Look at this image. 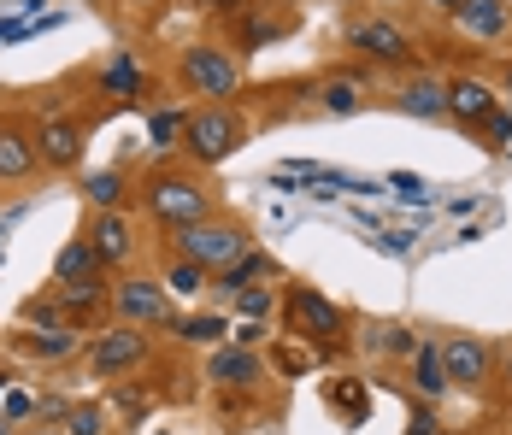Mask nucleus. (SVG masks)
<instances>
[{"label": "nucleus", "instance_id": "7c9ffc66", "mask_svg": "<svg viewBox=\"0 0 512 435\" xmlns=\"http://www.w3.org/2000/svg\"><path fill=\"white\" fill-rule=\"evenodd\" d=\"M483 130H489V147H507L512 142V112L507 106H495V112L483 118Z\"/></svg>", "mask_w": 512, "mask_h": 435}, {"label": "nucleus", "instance_id": "a19ab883", "mask_svg": "<svg viewBox=\"0 0 512 435\" xmlns=\"http://www.w3.org/2000/svg\"><path fill=\"white\" fill-rule=\"evenodd\" d=\"M501 89H507V95H512V65H507V77H501Z\"/></svg>", "mask_w": 512, "mask_h": 435}, {"label": "nucleus", "instance_id": "dca6fc26", "mask_svg": "<svg viewBox=\"0 0 512 435\" xmlns=\"http://www.w3.org/2000/svg\"><path fill=\"white\" fill-rule=\"evenodd\" d=\"M42 153H36V130H18V124H0V183H24L36 177Z\"/></svg>", "mask_w": 512, "mask_h": 435}, {"label": "nucleus", "instance_id": "473e14b6", "mask_svg": "<svg viewBox=\"0 0 512 435\" xmlns=\"http://www.w3.org/2000/svg\"><path fill=\"white\" fill-rule=\"evenodd\" d=\"M377 247H383V253H407L412 236H407V230H383V236H377Z\"/></svg>", "mask_w": 512, "mask_h": 435}, {"label": "nucleus", "instance_id": "a211bd4d", "mask_svg": "<svg viewBox=\"0 0 512 435\" xmlns=\"http://www.w3.org/2000/svg\"><path fill=\"white\" fill-rule=\"evenodd\" d=\"M412 383L424 400H442L448 394V365H442V341H418L412 347Z\"/></svg>", "mask_w": 512, "mask_h": 435}, {"label": "nucleus", "instance_id": "58836bf2", "mask_svg": "<svg viewBox=\"0 0 512 435\" xmlns=\"http://www.w3.org/2000/svg\"><path fill=\"white\" fill-rule=\"evenodd\" d=\"M0 435H18V430H12V418H6V412H0Z\"/></svg>", "mask_w": 512, "mask_h": 435}, {"label": "nucleus", "instance_id": "4c0bfd02", "mask_svg": "<svg viewBox=\"0 0 512 435\" xmlns=\"http://www.w3.org/2000/svg\"><path fill=\"white\" fill-rule=\"evenodd\" d=\"M430 6H436V12H460V0H430Z\"/></svg>", "mask_w": 512, "mask_h": 435}, {"label": "nucleus", "instance_id": "1a4fd4ad", "mask_svg": "<svg viewBox=\"0 0 512 435\" xmlns=\"http://www.w3.org/2000/svg\"><path fill=\"white\" fill-rule=\"evenodd\" d=\"M83 147H89V130L77 118H48L36 130V153H42V171H77L83 165Z\"/></svg>", "mask_w": 512, "mask_h": 435}, {"label": "nucleus", "instance_id": "5701e85b", "mask_svg": "<svg viewBox=\"0 0 512 435\" xmlns=\"http://www.w3.org/2000/svg\"><path fill=\"white\" fill-rule=\"evenodd\" d=\"M83 200H89L95 212H118V206L130 200V183H124V171H89V183H83Z\"/></svg>", "mask_w": 512, "mask_h": 435}, {"label": "nucleus", "instance_id": "aec40b11", "mask_svg": "<svg viewBox=\"0 0 512 435\" xmlns=\"http://www.w3.org/2000/svg\"><path fill=\"white\" fill-rule=\"evenodd\" d=\"M18 347H24L30 359L53 365V359H65V353H77V330H71V324H53V330H24V336H18Z\"/></svg>", "mask_w": 512, "mask_h": 435}, {"label": "nucleus", "instance_id": "20e7f679", "mask_svg": "<svg viewBox=\"0 0 512 435\" xmlns=\"http://www.w3.org/2000/svg\"><path fill=\"white\" fill-rule=\"evenodd\" d=\"M154 359V341L142 324H106L101 336L83 347V365L95 371V377H130V371H142Z\"/></svg>", "mask_w": 512, "mask_h": 435}, {"label": "nucleus", "instance_id": "393cba45", "mask_svg": "<svg viewBox=\"0 0 512 435\" xmlns=\"http://www.w3.org/2000/svg\"><path fill=\"white\" fill-rule=\"evenodd\" d=\"M206 277H212L206 265H195V259H183V253H177V259L165 265V277H159V283H165V294H183V300H195V294L206 289Z\"/></svg>", "mask_w": 512, "mask_h": 435}, {"label": "nucleus", "instance_id": "f8f14e48", "mask_svg": "<svg viewBox=\"0 0 512 435\" xmlns=\"http://www.w3.org/2000/svg\"><path fill=\"white\" fill-rule=\"evenodd\" d=\"M442 365H448V383L477 388V383H489V371H495V347L483 336H454V341H442Z\"/></svg>", "mask_w": 512, "mask_h": 435}, {"label": "nucleus", "instance_id": "bb28decb", "mask_svg": "<svg viewBox=\"0 0 512 435\" xmlns=\"http://www.w3.org/2000/svg\"><path fill=\"white\" fill-rule=\"evenodd\" d=\"M59 430L65 435H106V406L101 400H71L65 418H59Z\"/></svg>", "mask_w": 512, "mask_h": 435}, {"label": "nucleus", "instance_id": "4468645a", "mask_svg": "<svg viewBox=\"0 0 512 435\" xmlns=\"http://www.w3.org/2000/svg\"><path fill=\"white\" fill-rule=\"evenodd\" d=\"M53 283L59 289H77V283H106V259L95 253L89 236H77V242L59 247V259H53Z\"/></svg>", "mask_w": 512, "mask_h": 435}, {"label": "nucleus", "instance_id": "39448f33", "mask_svg": "<svg viewBox=\"0 0 512 435\" xmlns=\"http://www.w3.org/2000/svg\"><path fill=\"white\" fill-rule=\"evenodd\" d=\"M242 147V118L218 100H206L201 112H189V130H183V153L195 165H224L230 153Z\"/></svg>", "mask_w": 512, "mask_h": 435}, {"label": "nucleus", "instance_id": "79ce46f5", "mask_svg": "<svg viewBox=\"0 0 512 435\" xmlns=\"http://www.w3.org/2000/svg\"><path fill=\"white\" fill-rule=\"evenodd\" d=\"M436 435H448V430H436Z\"/></svg>", "mask_w": 512, "mask_h": 435}, {"label": "nucleus", "instance_id": "f257e3e1", "mask_svg": "<svg viewBox=\"0 0 512 435\" xmlns=\"http://www.w3.org/2000/svg\"><path fill=\"white\" fill-rule=\"evenodd\" d=\"M142 206L148 218L165 224V230H183V224H201L212 218V194H206L201 177H183V171H154L142 183Z\"/></svg>", "mask_w": 512, "mask_h": 435}, {"label": "nucleus", "instance_id": "b1692460", "mask_svg": "<svg viewBox=\"0 0 512 435\" xmlns=\"http://www.w3.org/2000/svg\"><path fill=\"white\" fill-rule=\"evenodd\" d=\"M318 100H324L330 118H354L359 106H365V89H359V77H330V83L318 89Z\"/></svg>", "mask_w": 512, "mask_h": 435}, {"label": "nucleus", "instance_id": "e433bc0d", "mask_svg": "<svg viewBox=\"0 0 512 435\" xmlns=\"http://www.w3.org/2000/svg\"><path fill=\"white\" fill-rule=\"evenodd\" d=\"M206 12H242V0H201Z\"/></svg>", "mask_w": 512, "mask_h": 435}, {"label": "nucleus", "instance_id": "2f4dec72", "mask_svg": "<svg viewBox=\"0 0 512 435\" xmlns=\"http://www.w3.org/2000/svg\"><path fill=\"white\" fill-rule=\"evenodd\" d=\"M395 194H401V200H430V183L412 177V171H395Z\"/></svg>", "mask_w": 512, "mask_h": 435}, {"label": "nucleus", "instance_id": "f03ea898", "mask_svg": "<svg viewBox=\"0 0 512 435\" xmlns=\"http://www.w3.org/2000/svg\"><path fill=\"white\" fill-rule=\"evenodd\" d=\"M171 236H177V253L195 259V265H206L212 277H218L224 265H236V259L254 247L236 218H201V224H183V230H171Z\"/></svg>", "mask_w": 512, "mask_h": 435}, {"label": "nucleus", "instance_id": "37998d69", "mask_svg": "<svg viewBox=\"0 0 512 435\" xmlns=\"http://www.w3.org/2000/svg\"><path fill=\"white\" fill-rule=\"evenodd\" d=\"M101 6H106V0H101Z\"/></svg>", "mask_w": 512, "mask_h": 435}, {"label": "nucleus", "instance_id": "6ab92c4d", "mask_svg": "<svg viewBox=\"0 0 512 435\" xmlns=\"http://www.w3.org/2000/svg\"><path fill=\"white\" fill-rule=\"evenodd\" d=\"M401 106H407L412 118L436 124V118H448V83H436V77H412L407 89H401Z\"/></svg>", "mask_w": 512, "mask_h": 435}, {"label": "nucleus", "instance_id": "c85d7f7f", "mask_svg": "<svg viewBox=\"0 0 512 435\" xmlns=\"http://www.w3.org/2000/svg\"><path fill=\"white\" fill-rule=\"evenodd\" d=\"M271 300H277V289H271V283H254V289H236V312H242V318H259V312H265Z\"/></svg>", "mask_w": 512, "mask_h": 435}, {"label": "nucleus", "instance_id": "6e6552de", "mask_svg": "<svg viewBox=\"0 0 512 435\" xmlns=\"http://www.w3.org/2000/svg\"><path fill=\"white\" fill-rule=\"evenodd\" d=\"M348 48H354L359 59H371V65H407L412 36L401 24H389V18H359L354 30H348Z\"/></svg>", "mask_w": 512, "mask_h": 435}, {"label": "nucleus", "instance_id": "4be33fe9", "mask_svg": "<svg viewBox=\"0 0 512 435\" xmlns=\"http://www.w3.org/2000/svg\"><path fill=\"white\" fill-rule=\"evenodd\" d=\"M59 300H65V324L77 330V324H89L106 300H112V289L106 283H77V289H59Z\"/></svg>", "mask_w": 512, "mask_h": 435}, {"label": "nucleus", "instance_id": "c756f323", "mask_svg": "<svg viewBox=\"0 0 512 435\" xmlns=\"http://www.w3.org/2000/svg\"><path fill=\"white\" fill-rule=\"evenodd\" d=\"M330 400H336V406H342L348 418H359V412H365V388H359L354 377H342V383H330Z\"/></svg>", "mask_w": 512, "mask_h": 435}, {"label": "nucleus", "instance_id": "a878e982", "mask_svg": "<svg viewBox=\"0 0 512 435\" xmlns=\"http://www.w3.org/2000/svg\"><path fill=\"white\" fill-rule=\"evenodd\" d=\"M183 130H189V112L183 106H159L154 118H148V136H154L159 153H177L183 147Z\"/></svg>", "mask_w": 512, "mask_h": 435}, {"label": "nucleus", "instance_id": "c9c22d12", "mask_svg": "<svg viewBox=\"0 0 512 435\" xmlns=\"http://www.w3.org/2000/svg\"><path fill=\"white\" fill-rule=\"evenodd\" d=\"M230 336L242 341V347H254V341L265 336V324H259V318H248V324H236V330H230Z\"/></svg>", "mask_w": 512, "mask_h": 435}, {"label": "nucleus", "instance_id": "7ed1b4c3", "mask_svg": "<svg viewBox=\"0 0 512 435\" xmlns=\"http://www.w3.org/2000/svg\"><path fill=\"white\" fill-rule=\"evenodd\" d=\"M177 77H183L189 95H206V100H218V106H224L230 95H242V65H236V53L218 48V42H195V48H183Z\"/></svg>", "mask_w": 512, "mask_h": 435}, {"label": "nucleus", "instance_id": "f704fd0d", "mask_svg": "<svg viewBox=\"0 0 512 435\" xmlns=\"http://www.w3.org/2000/svg\"><path fill=\"white\" fill-rule=\"evenodd\" d=\"M442 424H436V412H412V424H407V435H436Z\"/></svg>", "mask_w": 512, "mask_h": 435}, {"label": "nucleus", "instance_id": "ea45409f", "mask_svg": "<svg viewBox=\"0 0 512 435\" xmlns=\"http://www.w3.org/2000/svg\"><path fill=\"white\" fill-rule=\"evenodd\" d=\"M6 388H12V371H0V394H6Z\"/></svg>", "mask_w": 512, "mask_h": 435}, {"label": "nucleus", "instance_id": "423d86ee", "mask_svg": "<svg viewBox=\"0 0 512 435\" xmlns=\"http://www.w3.org/2000/svg\"><path fill=\"white\" fill-rule=\"evenodd\" d=\"M283 324L295 330V336H307V341H318V347H330V341L342 336V306L336 300H324L318 289H289L283 294Z\"/></svg>", "mask_w": 512, "mask_h": 435}, {"label": "nucleus", "instance_id": "f3484780", "mask_svg": "<svg viewBox=\"0 0 512 435\" xmlns=\"http://www.w3.org/2000/svg\"><path fill=\"white\" fill-rule=\"evenodd\" d=\"M495 106H501V95L489 83H477V77H454L448 83V118H460V124H483Z\"/></svg>", "mask_w": 512, "mask_h": 435}, {"label": "nucleus", "instance_id": "72a5a7b5", "mask_svg": "<svg viewBox=\"0 0 512 435\" xmlns=\"http://www.w3.org/2000/svg\"><path fill=\"white\" fill-rule=\"evenodd\" d=\"M30 412H36L30 394H6V418H30Z\"/></svg>", "mask_w": 512, "mask_h": 435}, {"label": "nucleus", "instance_id": "cd10ccee", "mask_svg": "<svg viewBox=\"0 0 512 435\" xmlns=\"http://www.w3.org/2000/svg\"><path fill=\"white\" fill-rule=\"evenodd\" d=\"M171 336L177 341H224L230 336V318H212V312H201V318H171Z\"/></svg>", "mask_w": 512, "mask_h": 435}, {"label": "nucleus", "instance_id": "ddd939ff", "mask_svg": "<svg viewBox=\"0 0 512 435\" xmlns=\"http://www.w3.org/2000/svg\"><path fill=\"white\" fill-rule=\"evenodd\" d=\"M206 377L218 388H254L265 377V359H259L254 347H242V341H230V347H218L212 359H206Z\"/></svg>", "mask_w": 512, "mask_h": 435}, {"label": "nucleus", "instance_id": "0eeeda50", "mask_svg": "<svg viewBox=\"0 0 512 435\" xmlns=\"http://www.w3.org/2000/svg\"><path fill=\"white\" fill-rule=\"evenodd\" d=\"M106 312H112L118 324H142V330H154V324H171V300H165V283H154V277H124V283H112V300H106Z\"/></svg>", "mask_w": 512, "mask_h": 435}, {"label": "nucleus", "instance_id": "9d476101", "mask_svg": "<svg viewBox=\"0 0 512 435\" xmlns=\"http://www.w3.org/2000/svg\"><path fill=\"white\" fill-rule=\"evenodd\" d=\"M148 89H154V83H148V65L136 59V48H118L101 71H95V95H106V100H142Z\"/></svg>", "mask_w": 512, "mask_h": 435}, {"label": "nucleus", "instance_id": "412c9836", "mask_svg": "<svg viewBox=\"0 0 512 435\" xmlns=\"http://www.w3.org/2000/svg\"><path fill=\"white\" fill-rule=\"evenodd\" d=\"M271 271H277V265H271V253H259V247H248V253L236 259V265H224V271H218V289H224V294L254 289L259 277H271Z\"/></svg>", "mask_w": 512, "mask_h": 435}, {"label": "nucleus", "instance_id": "9b49d317", "mask_svg": "<svg viewBox=\"0 0 512 435\" xmlns=\"http://www.w3.org/2000/svg\"><path fill=\"white\" fill-rule=\"evenodd\" d=\"M83 236L95 242L106 265H130L136 259V224H130V212L118 206V212H95L89 224H83Z\"/></svg>", "mask_w": 512, "mask_h": 435}, {"label": "nucleus", "instance_id": "2eb2a0df", "mask_svg": "<svg viewBox=\"0 0 512 435\" xmlns=\"http://www.w3.org/2000/svg\"><path fill=\"white\" fill-rule=\"evenodd\" d=\"M454 24H460L471 42H501V36L512 30V6L507 0H460Z\"/></svg>", "mask_w": 512, "mask_h": 435}]
</instances>
